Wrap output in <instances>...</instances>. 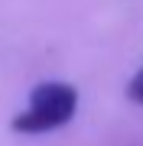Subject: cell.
<instances>
[{"label": "cell", "instance_id": "2", "mask_svg": "<svg viewBox=\"0 0 143 146\" xmlns=\"http://www.w3.org/2000/svg\"><path fill=\"white\" fill-rule=\"evenodd\" d=\"M127 98L133 101V104H143V68L130 78V84H127Z\"/></svg>", "mask_w": 143, "mask_h": 146}, {"label": "cell", "instance_id": "1", "mask_svg": "<svg viewBox=\"0 0 143 146\" xmlns=\"http://www.w3.org/2000/svg\"><path fill=\"white\" fill-rule=\"evenodd\" d=\"M78 110V91L65 81H43L29 91L26 110H20L10 127L16 133H49L65 127Z\"/></svg>", "mask_w": 143, "mask_h": 146}]
</instances>
